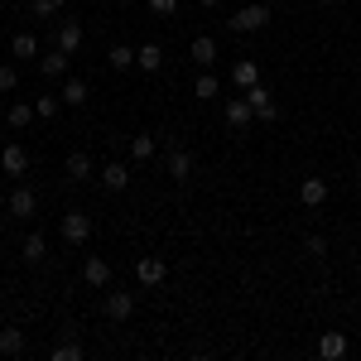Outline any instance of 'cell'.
<instances>
[{
  "instance_id": "f546056e",
  "label": "cell",
  "mask_w": 361,
  "mask_h": 361,
  "mask_svg": "<svg viewBox=\"0 0 361 361\" xmlns=\"http://www.w3.org/2000/svg\"><path fill=\"white\" fill-rule=\"evenodd\" d=\"M54 361H82V347L78 342H63V347H54Z\"/></svg>"
},
{
  "instance_id": "4fadbf2b",
  "label": "cell",
  "mask_w": 361,
  "mask_h": 361,
  "mask_svg": "<svg viewBox=\"0 0 361 361\" xmlns=\"http://www.w3.org/2000/svg\"><path fill=\"white\" fill-rule=\"evenodd\" d=\"M188 173H193V154L173 145V149H169V178H173V183H183Z\"/></svg>"
},
{
  "instance_id": "7a4b0ae2",
  "label": "cell",
  "mask_w": 361,
  "mask_h": 361,
  "mask_svg": "<svg viewBox=\"0 0 361 361\" xmlns=\"http://www.w3.org/2000/svg\"><path fill=\"white\" fill-rule=\"evenodd\" d=\"M63 241H68V246H87V241H92V217H87V212H68V217H63Z\"/></svg>"
},
{
  "instance_id": "ffe728a7",
  "label": "cell",
  "mask_w": 361,
  "mask_h": 361,
  "mask_svg": "<svg viewBox=\"0 0 361 361\" xmlns=\"http://www.w3.org/2000/svg\"><path fill=\"white\" fill-rule=\"evenodd\" d=\"M20 250H25V260H29V265H39V260L49 255V241H44L39 231H29L25 241H20Z\"/></svg>"
},
{
  "instance_id": "4316f807",
  "label": "cell",
  "mask_w": 361,
  "mask_h": 361,
  "mask_svg": "<svg viewBox=\"0 0 361 361\" xmlns=\"http://www.w3.org/2000/svg\"><path fill=\"white\" fill-rule=\"evenodd\" d=\"M58 111H63V97H54V92H44V97L34 102V116H44V121H49V116H58Z\"/></svg>"
},
{
  "instance_id": "1f68e13d",
  "label": "cell",
  "mask_w": 361,
  "mask_h": 361,
  "mask_svg": "<svg viewBox=\"0 0 361 361\" xmlns=\"http://www.w3.org/2000/svg\"><path fill=\"white\" fill-rule=\"evenodd\" d=\"M304 250L313 255V260H323V255H328V241H323V236H308V241H304Z\"/></svg>"
},
{
  "instance_id": "603a6c76",
  "label": "cell",
  "mask_w": 361,
  "mask_h": 361,
  "mask_svg": "<svg viewBox=\"0 0 361 361\" xmlns=\"http://www.w3.org/2000/svg\"><path fill=\"white\" fill-rule=\"evenodd\" d=\"M10 54H15V63H20V58H39V39H34V34H15V39H10Z\"/></svg>"
},
{
  "instance_id": "44dd1931",
  "label": "cell",
  "mask_w": 361,
  "mask_h": 361,
  "mask_svg": "<svg viewBox=\"0 0 361 361\" xmlns=\"http://www.w3.org/2000/svg\"><path fill=\"white\" fill-rule=\"evenodd\" d=\"M342 352H347V337H342V333H323V337H318V357L337 361Z\"/></svg>"
},
{
  "instance_id": "ac0fdd59",
  "label": "cell",
  "mask_w": 361,
  "mask_h": 361,
  "mask_svg": "<svg viewBox=\"0 0 361 361\" xmlns=\"http://www.w3.org/2000/svg\"><path fill=\"white\" fill-rule=\"evenodd\" d=\"M58 97H63V106H87V97H92V92H87V82H82V78H68Z\"/></svg>"
},
{
  "instance_id": "7c38bea8",
  "label": "cell",
  "mask_w": 361,
  "mask_h": 361,
  "mask_svg": "<svg viewBox=\"0 0 361 361\" xmlns=\"http://www.w3.org/2000/svg\"><path fill=\"white\" fill-rule=\"evenodd\" d=\"M58 49H63V54H78V49H82V25H78V20H63V25H58Z\"/></svg>"
},
{
  "instance_id": "2e32d148",
  "label": "cell",
  "mask_w": 361,
  "mask_h": 361,
  "mask_svg": "<svg viewBox=\"0 0 361 361\" xmlns=\"http://www.w3.org/2000/svg\"><path fill=\"white\" fill-rule=\"evenodd\" d=\"M20 352H25V333L15 323H5L0 328V357H20Z\"/></svg>"
},
{
  "instance_id": "74e56055",
  "label": "cell",
  "mask_w": 361,
  "mask_h": 361,
  "mask_svg": "<svg viewBox=\"0 0 361 361\" xmlns=\"http://www.w3.org/2000/svg\"><path fill=\"white\" fill-rule=\"evenodd\" d=\"M357 173H361V164H357Z\"/></svg>"
},
{
  "instance_id": "e575fe53",
  "label": "cell",
  "mask_w": 361,
  "mask_h": 361,
  "mask_svg": "<svg viewBox=\"0 0 361 361\" xmlns=\"http://www.w3.org/2000/svg\"><path fill=\"white\" fill-rule=\"evenodd\" d=\"M5 197H10V193H5V188H0V207H5Z\"/></svg>"
},
{
  "instance_id": "ba28073f",
  "label": "cell",
  "mask_w": 361,
  "mask_h": 361,
  "mask_svg": "<svg viewBox=\"0 0 361 361\" xmlns=\"http://www.w3.org/2000/svg\"><path fill=\"white\" fill-rule=\"evenodd\" d=\"M222 116H226V126H231V130H246L250 121H255V111H250V102H246V97H231Z\"/></svg>"
},
{
  "instance_id": "e0dca14e",
  "label": "cell",
  "mask_w": 361,
  "mask_h": 361,
  "mask_svg": "<svg viewBox=\"0 0 361 361\" xmlns=\"http://www.w3.org/2000/svg\"><path fill=\"white\" fill-rule=\"evenodd\" d=\"M135 63L145 68V73H159V68H164V49H159V44H140Z\"/></svg>"
},
{
  "instance_id": "52a82bcc",
  "label": "cell",
  "mask_w": 361,
  "mask_h": 361,
  "mask_svg": "<svg viewBox=\"0 0 361 361\" xmlns=\"http://www.w3.org/2000/svg\"><path fill=\"white\" fill-rule=\"evenodd\" d=\"M130 313H135V294H126V289L106 294V318H111V323H126Z\"/></svg>"
},
{
  "instance_id": "cb8c5ba5",
  "label": "cell",
  "mask_w": 361,
  "mask_h": 361,
  "mask_svg": "<svg viewBox=\"0 0 361 361\" xmlns=\"http://www.w3.org/2000/svg\"><path fill=\"white\" fill-rule=\"evenodd\" d=\"M106 63H111L116 73H126V68L135 63V49H130V44H111V49H106Z\"/></svg>"
},
{
  "instance_id": "5bb4252c",
  "label": "cell",
  "mask_w": 361,
  "mask_h": 361,
  "mask_svg": "<svg viewBox=\"0 0 361 361\" xmlns=\"http://www.w3.org/2000/svg\"><path fill=\"white\" fill-rule=\"evenodd\" d=\"M82 279H87V284H97V289H102V284H111V265H106L102 255H87V265H82Z\"/></svg>"
},
{
  "instance_id": "3957f363",
  "label": "cell",
  "mask_w": 361,
  "mask_h": 361,
  "mask_svg": "<svg viewBox=\"0 0 361 361\" xmlns=\"http://www.w3.org/2000/svg\"><path fill=\"white\" fill-rule=\"evenodd\" d=\"M246 102H250V111H255V121H279V111H275V102H270V87H265V82L246 87Z\"/></svg>"
},
{
  "instance_id": "d590c367",
  "label": "cell",
  "mask_w": 361,
  "mask_h": 361,
  "mask_svg": "<svg viewBox=\"0 0 361 361\" xmlns=\"http://www.w3.org/2000/svg\"><path fill=\"white\" fill-rule=\"evenodd\" d=\"M318 5H337V0H318Z\"/></svg>"
},
{
  "instance_id": "9c48e42d",
  "label": "cell",
  "mask_w": 361,
  "mask_h": 361,
  "mask_svg": "<svg viewBox=\"0 0 361 361\" xmlns=\"http://www.w3.org/2000/svg\"><path fill=\"white\" fill-rule=\"evenodd\" d=\"M102 183H106L111 193H126V188H130V164H121V159L102 164Z\"/></svg>"
},
{
  "instance_id": "8d00e7d4",
  "label": "cell",
  "mask_w": 361,
  "mask_h": 361,
  "mask_svg": "<svg viewBox=\"0 0 361 361\" xmlns=\"http://www.w3.org/2000/svg\"><path fill=\"white\" fill-rule=\"evenodd\" d=\"M0 328H5V313H0Z\"/></svg>"
},
{
  "instance_id": "d6986e66",
  "label": "cell",
  "mask_w": 361,
  "mask_h": 361,
  "mask_svg": "<svg viewBox=\"0 0 361 361\" xmlns=\"http://www.w3.org/2000/svg\"><path fill=\"white\" fill-rule=\"evenodd\" d=\"M323 197H328V183H323V178H304L299 202H304V207H323Z\"/></svg>"
},
{
  "instance_id": "5b68a950",
  "label": "cell",
  "mask_w": 361,
  "mask_h": 361,
  "mask_svg": "<svg viewBox=\"0 0 361 361\" xmlns=\"http://www.w3.org/2000/svg\"><path fill=\"white\" fill-rule=\"evenodd\" d=\"M188 58H193L197 68H212V63H217V39H212V34H197L193 44H188Z\"/></svg>"
},
{
  "instance_id": "9a60e30c",
  "label": "cell",
  "mask_w": 361,
  "mask_h": 361,
  "mask_svg": "<svg viewBox=\"0 0 361 361\" xmlns=\"http://www.w3.org/2000/svg\"><path fill=\"white\" fill-rule=\"evenodd\" d=\"M231 82L241 87V92H246V87H255V82H260V63H255V58H241V63L231 68Z\"/></svg>"
},
{
  "instance_id": "d6a6232c",
  "label": "cell",
  "mask_w": 361,
  "mask_h": 361,
  "mask_svg": "<svg viewBox=\"0 0 361 361\" xmlns=\"http://www.w3.org/2000/svg\"><path fill=\"white\" fill-rule=\"evenodd\" d=\"M149 10H154V15H178V0H149Z\"/></svg>"
},
{
  "instance_id": "836d02e7",
  "label": "cell",
  "mask_w": 361,
  "mask_h": 361,
  "mask_svg": "<svg viewBox=\"0 0 361 361\" xmlns=\"http://www.w3.org/2000/svg\"><path fill=\"white\" fill-rule=\"evenodd\" d=\"M197 5H202V10H217V5H222V0H197Z\"/></svg>"
},
{
  "instance_id": "6da1fadb",
  "label": "cell",
  "mask_w": 361,
  "mask_h": 361,
  "mask_svg": "<svg viewBox=\"0 0 361 361\" xmlns=\"http://www.w3.org/2000/svg\"><path fill=\"white\" fill-rule=\"evenodd\" d=\"M270 25V5H241L231 20H226V29L231 34H255V29Z\"/></svg>"
},
{
  "instance_id": "30bf717a",
  "label": "cell",
  "mask_w": 361,
  "mask_h": 361,
  "mask_svg": "<svg viewBox=\"0 0 361 361\" xmlns=\"http://www.w3.org/2000/svg\"><path fill=\"white\" fill-rule=\"evenodd\" d=\"M39 73H44V78H68V54L54 44L49 54H39Z\"/></svg>"
},
{
  "instance_id": "f1b7e54d",
  "label": "cell",
  "mask_w": 361,
  "mask_h": 361,
  "mask_svg": "<svg viewBox=\"0 0 361 361\" xmlns=\"http://www.w3.org/2000/svg\"><path fill=\"white\" fill-rule=\"evenodd\" d=\"M29 10H34V15H39V20H54L58 10H68V0H34V5H29Z\"/></svg>"
},
{
  "instance_id": "8fae6325",
  "label": "cell",
  "mask_w": 361,
  "mask_h": 361,
  "mask_svg": "<svg viewBox=\"0 0 361 361\" xmlns=\"http://www.w3.org/2000/svg\"><path fill=\"white\" fill-rule=\"evenodd\" d=\"M164 275H169V265H164V260H154V255H145V260L135 265L140 284H164Z\"/></svg>"
},
{
  "instance_id": "484cf974",
  "label": "cell",
  "mask_w": 361,
  "mask_h": 361,
  "mask_svg": "<svg viewBox=\"0 0 361 361\" xmlns=\"http://www.w3.org/2000/svg\"><path fill=\"white\" fill-rule=\"evenodd\" d=\"M130 159H135V164L154 159V135H135V140H130Z\"/></svg>"
},
{
  "instance_id": "8992f818",
  "label": "cell",
  "mask_w": 361,
  "mask_h": 361,
  "mask_svg": "<svg viewBox=\"0 0 361 361\" xmlns=\"http://www.w3.org/2000/svg\"><path fill=\"white\" fill-rule=\"evenodd\" d=\"M5 207L15 212V222H29V217H34V207H39V197L29 193V188H15V193L5 197Z\"/></svg>"
},
{
  "instance_id": "4dcf8cb0",
  "label": "cell",
  "mask_w": 361,
  "mask_h": 361,
  "mask_svg": "<svg viewBox=\"0 0 361 361\" xmlns=\"http://www.w3.org/2000/svg\"><path fill=\"white\" fill-rule=\"evenodd\" d=\"M0 92H20V78H15V68H10V63L0 68Z\"/></svg>"
},
{
  "instance_id": "83f0119b",
  "label": "cell",
  "mask_w": 361,
  "mask_h": 361,
  "mask_svg": "<svg viewBox=\"0 0 361 361\" xmlns=\"http://www.w3.org/2000/svg\"><path fill=\"white\" fill-rule=\"evenodd\" d=\"M29 121H34V106H29V102H15V106H10V126H15V130H25Z\"/></svg>"
},
{
  "instance_id": "277c9868",
  "label": "cell",
  "mask_w": 361,
  "mask_h": 361,
  "mask_svg": "<svg viewBox=\"0 0 361 361\" xmlns=\"http://www.w3.org/2000/svg\"><path fill=\"white\" fill-rule=\"evenodd\" d=\"M0 169H5L10 178H25V173H29V154H25V145H5V149H0Z\"/></svg>"
},
{
  "instance_id": "d4e9b609",
  "label": "cell",
  "mask_w": 361,
  "mask_h": 361,
  "mask_svg": "<svg viewBox=\"0 0 361 361\" xmlns=\"http://www.w3.org/2000/svg\"><path fill=\"white\" fill-rule=\"evenodd\" d=\"M217 92H222V82H217L212 73H202V78H197V82H193V97H197V102H212Z\"/></svg>"
},
{
  "instance_id": "7402d4cb",
  "label": "cell",
  "mask_w": 361,
  "mask_h": 361,
  "mask_svg": "<svg viewBox=\"0 0 361 361\" xmlns=\"http://www.w3.org/2000/svg\"><path fill=\"white\" fill-rule=\"evenodd\" d=\"M68 178H73V183H87V178H92V159H87L82 149H78V154H68Z\"/></svg>"
}]
</instances>
